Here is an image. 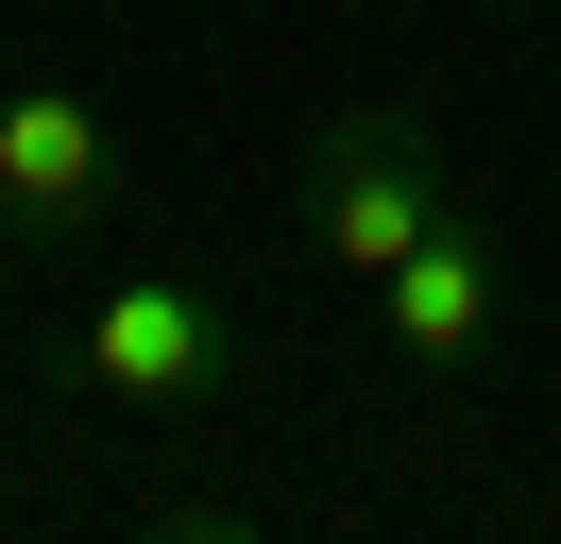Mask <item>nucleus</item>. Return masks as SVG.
Masks as SVG:
<instances>
[{
    "label": "nucleus",
    "instance_id": "2",
    "mask_svg": "<svg viewBox=\"0 0 561 544\" xmlns=\"http://www.w3.org/2000/svg\"><path fill=\"white\" fill-rule=\"evenodd\" d=\"M103 188H119V136H103V102L0 52V256H69V238L103 222Z\"/></svg>",
    "mask_w": 561,
    "mask_h": 544
},
{
    "label": "nucleus",
    "instance_id": "4",
    "mask_svg": "<svg viewBox=\"0 0 561 544\" xmlns=\"http://www.w3.org/2000/svg\"><path fill=\"white\" fill-rule=\"evenodd\" d=\"M375 306H391V358H409L425 392H443V374H477V358H493V238H477V204H459V222H425L409 256L375 272Z\"/></svg>",
    "mask_w": 561,
    "mask_h": 544
},
{
    "label": "nucleus",
    "instance_id": "1",
    "mask_svg": "<svg viewBox=\"0 0 561 544\" xmlns=\"http://www.w3.org/2000/svg\"><path fill=\"white\" fill-rule=\"evenodd\" d=\"M425 222H459V154L409 120V102H341L323 154H307V256L341 272V290H375Z\"/></svg>",
    "mask_w": 561,
    "mask_h": 544
},
{
    "label": "nucleus",
    "instance_id": "3",
    "mask_svg": "<svg viewBox=\"0 0 561 544\" xmlns=\"http://www.w3.org/2000/svg\"><path fill=\"white\" fill-rule=\"evenodd\" d=\"M85 392H103V408H205V392H239V324H221V290H187V272H119V290L85 306Z\"/></svg>",
    "mask_w": 561,
    "mask_h": 544
}]
</instances>
